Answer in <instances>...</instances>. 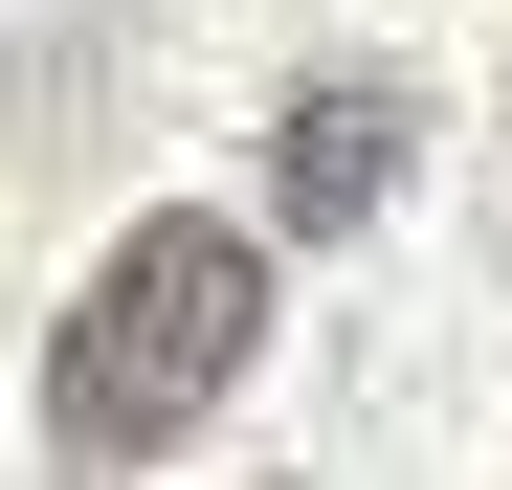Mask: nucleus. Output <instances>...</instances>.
Segmentation results:
<instances>
[{
	"label": "nucleus",
	"mask_w": 512,
	"mask_h": 490,
	"mask_svg": "<svg viewBox=\"0 0 512 490\" xmlns=\"http://www.w3.org/2000/svg\"><path fill=\"white\" fill-rule=\"evenodd\" d=\"M245 357H268V245L245 223H112L67 335H45V446L67 468H156L179 424H223Z\"/></svg>",
	"instance_id": "obj_1"
},
{
	"label": "nucleus",
	"mask_w": 512,
	"mask_h": 490,
	"mask_svg": "<svg viewBox=\"0 0 512 490\" xmlns=\"http://www.w3.org/2000/svg\"><path fill=\"white\" fill-rule=\"evenodd\" d=\"M401 90H379V67H334V90H290L268 112V223H312V245H357L379 201H401Z\"/></svg>",
	"instance_id": "obj_2"
}]
</instances>
